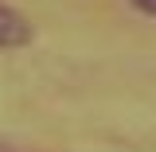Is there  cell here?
Wrapping results in <instances>:
<instances>
[{"label":"cell","instance_id":"6da1fadb","mask_svg":"<svg viewBox=\"0 0 156 152\" xmlns=\"http://www.w3.org/2000/svg\"><path fill=\"white\" fill-rule=\"evenodd\" d=\"M23 43H31V23L20 16L16 8L0 4V51H16Z\"/></svg>","mask_w":156,"mask_h":152},{"label":"cell","instance_id":"7a4b0ae2","mask_svg":"<svg viewBox=\"0 0 156 152\" xmlns=\"http://www.w3.org/2000/svg\"><path fill=\"white\" fill-rule=\"evenodd\" d=\"M133 4L144 12V16H156V0H133Z\"/></svg>","mask_w":156,"mask_h":152},{"label":"cell","instance_id":"3957f363","mask_svg":"<svg viewBox=\"0 0 156 152\" xmlns=\"http://www.w3.org/2000/svg\"><path fill=\"white\" fill-rule=\"evenodd\" d=\"M0 152H8V148H4V144H0Z\"/></svg>","mask_w":156,"mask_h":152}]
</instances>
